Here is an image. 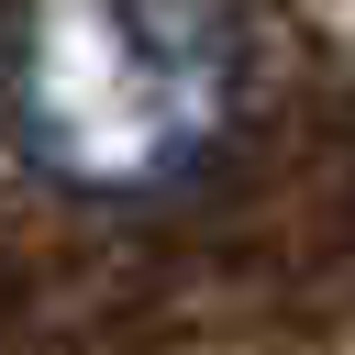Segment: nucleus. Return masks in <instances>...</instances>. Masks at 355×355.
I'll return each instance as SVG.
<instances>
[{
  "label": "nucleus",
  "instance_id": "nucleus-1",
  "mask_svg": "<svg viewBox=\"0 0 355 355\" xmlns=\"http://www.w3.org/2000/svg\"><path fill=\"white\" fill-rule=\"evenodd\" d=\"M255 100L233 0H22L0 55V122L22 166L100 211L178 200Z\"/></svg>",
  "mask_w": 355,
  "mask_h": 355
}]
</instances>
